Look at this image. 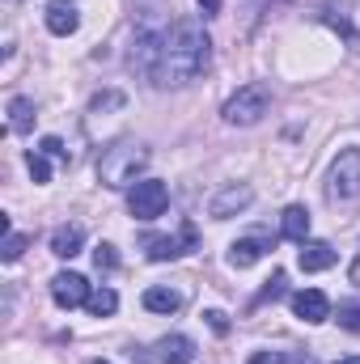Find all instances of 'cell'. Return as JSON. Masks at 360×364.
I'll use <instances>...</instances> for the list:
<instances>
[{"label": "cell", "instance_id": "obj_6", "mask_svg": "<svg viewBox=\"0 0 360 364\" xmlns=\"http://www.w3.org/2000/svg\"><path fill=\"white\" fill-rule=\"evenodd\" d=\"M195 246H199V233H195V225H191V220L179 229V237H149V242H144V250H149V259H153V263L182 259V255H191Z\"/></svg>", "mask_w": 360, "mask_h": 364}, {"label": "cell", "instance_id": "obj_19", "mask_svg": "<svg viewBox=\"0 0 360 364\" xmlns=\"http://www.w3.org/2000/svg\"><path fill=\"white\" fill-rule=\"evenodd\" d=\"M250 364H318V360L305 356V352H255Z\"/></svg>", "mask_w": 360, "mask_h": 364}, {"label": "cell", "instance_id": "obj_11", "mask_svg": "<svg viewBox=\"0 0 360 364\" xmlns=\"http://www.w3.org/2000/svg\"><path fill=\"white\" fill-rule=\"evenodd\" d=\"M77 26H81V13H77L73 0H51V4H47V30H51V34L68 38Z\"/></svg>", "mask_w": 360, "mask_h": 364}, {"label": "cell", "instance_id": "obj_9", "mask_svg": "<svg viewBox=\"0 0 360 364\" xmlns=\"http://www.w3.org/2000/svg\"><path fill=\"white\" fill-rule=\"evenodd\" d=\"M292 314H297L301 322L318 326V322L331 318V301H327V292H318V288H301V292H292Z\"/></svg>", "mask_w": 360, "mask_h": 364}, {"label": "cell", "instance_id": "obj_5", "mask_svg": "<svg viewBox=\"0 0 360 364\" xmlns=\"http://www.w3.org/2000/svg\"><path fill=\"white\" fill-rule=\"evenodd\" d=\"M127 208L136 220H157L166 208H170V186L157 178H140L132 191H127Z\"/></svg>", "mask_w": 360, "mask_h": 364}, {"label": "cell", "instance_id": "obj_27", "mask_svg": "<svg viewBox=\"0 0 360 364\" xmlns=\"http://www.w3.org/2000/svg\"><path fill=\"white\" fill-rule=\"evenodd\" d=\"M199 9H203V17H216L221 13V0H199Z\"/></svg>", "mask_w": 360, "mask_h": 364}, {"label": "cell", "instance_id": "obj_18", "mask_svg": "<svg viewBox=\"0 0 360 364\" xmlns=\"http://www.w3.org/2000/svg\"><path fill=\"white\" fill-rule=\"evenodd\" d=\"M115 309H119L115 288H93V292H90V314H93V318H110Z\"/></svg>", "mask_w": 360, "mask_h": 364}, {"label": "cell", "instance_id": "obj_28", "mask_svg": "<svg viewBox=\"0 0 360 364\" xmlns=\"http://www.w3.org/2000/svg\"><path fill=\"white\" fill-rule=\"evenodd\" d=\"M348 279H352V284H356V288H360V259H356V263H352V272H348Z\"/></svg>", "mask_w": 360, "mask_h": 364}, {"label": "cell", "instance_id": "obj_4", "mask_svg": "<svg viewBox=\"0 0 360 364\" xmlns=\"http://www.w3.org/2000/svg\"><path fill=\"white\" fill-rule=\"evenodd\" d=\"M327 199H331V203H352V199H360V149H344V153L331 161Z\"/></svg>", "mask_w": 360, "mask_h": 364}, {"label": "cell", "instance_id": "obj_3", "mask_svg": "<svg viewBox=\"0 0 360 364\" xmlns=\"http://www.w3.org/2000/svg\"><path fill=\"white\" fill-rule=\"evenodd\" d=\"M268 110H271V90L263 81H250V85H242V90L225 102L221 114H225V123H233V127H255Z\"/></svg>", "mask_w": 360, "mask_h": 364}, {"label": "cell", "instance_id": "obj_21", "mask_svg": "<svg viewBox=\"0 0 360 364\" xmlns=\"http://www.w3.org/2000/svg\"><path fill=\"white\" fill-rule=\"evenodd\" d=\"M26 170H30V178H34V182H47V178H51V166H47V153H43V149H34V153L26 157Z\"/></svg>", "mask_w": 360, "mask_h": 364}, {"label": "cell", "instance_id": "obj_16", "mask_svg": "<svg viewBox=\"0 0 360 364\" xmlns=\"http://www.w3.org/2000/svg\"><path fill=\"white\" fill-rule=\"evenodd\" d=\"M144 309H153V314H179L182 292L179 288H149L144 292Z\"/></svg>", "mask_w": 360, "mask_h": 364}, {"label": "cell", "instance_id": "obj_1", "mask_svg": "<svg viewBox=\"0 0 360 364\" xmlns=\"http://www.w3.org/2000/svg\"><path fill=\"white\" fill-rule=\"evenodd\" d=\"M208 64H212V43H208L203 26L186 17L174 30L162 34L149 81H153L157 90H182V85H191L195 77H203Z\"/></svg>", "mask_w": 360, "mask_h": 364}, {"label": "cell", "instance_id": "obj_23", "mask_svg": "<svg viewBox=\"0 0 360 364\" xmlns=\"http://www.w3.org/2000/svg\"><path fill=\"white\" fill-rule=\"evenodd\" d=\"M115 263H119L115 246H106V242H102V246L93 250V267H97V272H115Z\"/></svg>", "mask_w": 360, "mask_h": 364}, {"label": "cell", "instance_id": "obj_12", "mask_svg": "<svg viewBox=\"0 0 360 364\" xmlns=\"http://www.w3.org/2000/svg\"><path fill=\"white\" fill-rule=\"evenodd\" d=\"M81 246H85V229H81V225H60V229L51 233V255H60V259L81 255Z\"/></svg>", "mask_w": 360, "mask_h": 364}, {"label": "cell", "instance_id": "obj_8", "mask_svg": "<svg viewBox=\"0 0 360 364\" xmlns=\"http://www.w3.org/2000/svg\"><path fill=\"white\" fill-rule=\"evenodd\" d=\"M51 301L60 309H77V305H90V279L77 272H60L51 279Z\"/></svg>", "mask_w": 360, "mask_h": 364}, {"label": "cell", "instance_id": "obj_7", "mask_svg": "<svg viewBox=\"0 0 360 364\" xmlns=\"http://www.w3.org/2000/svg\"><path fill=\"white\" fill-rule=\"evenodd\" d=\"M250 199H255V191H250L246 182H229V186H221V191L212 195L208 216H212V220H229V216L246 212V208H250Z\"/></svg>", "mask_w": 360, "mask_h": 364}, {"label": "cell", "instance_id": "obj_13", "mask_svg": "<svg viewBox=\"0 0 360 364\" xmlns=\"http://www.w3.org/2000/svg\"><path fill=\"white\" fill-rule=\"evenodd\" d=\"M263 255H268V242L263 237H242V242L229 246V267H238V272L242 267H255Z\"/></svg>", "mask_w": 360, "mask_h": 364}, {"label": "cell", "instance_id": "obj_26", "mask_svg": "<svg viewBox=\"0 0 360 364\" xmlns=\"http://www.w3.org/2000/svg\"><path fill=\"white\" fill-rule=\"evenodd\" d=\"M203 318H208V326H212L216 335H225V331H229V322H225V314H221V309H208Z\"/></svg>", "mask_w": 360, "mask_h": 364}, {"label": "cell", "instance_id": "obj_17", "mask_svg": "<svg viewBox=\"0 0 360 364\" xmlns=\"http://www.w3.org/2000/svg\"><path fill=\"white\" fill-rule=\"evenodd\" d=\"M34 123V102L30 97H13L9 102V132H26Z\"/></svg>", "mask_w": 360, "mask_h": 364}, {"label": "cell", "instance_id": "obj_30", "mask_svg": "<svg viewBox=\"0 0 360 364\" xmlns=\"http://www.w3.org/2000/svg\"><path fill=\"white\" fill-rule=\"evenodd\" d=\"M85 364H110V360H85Z\"/></svg>", "mask_w": 360, "mask_h": 364}, {"label": "cell", "instance_id": "obj_25", "mask_svg": "<svg viewBox=\"0 0 360 364\" xmlns=\"http://www.w3.org/2000/svg\"><path fill=\"white\" fill-rule=\"evenodd\" d=\"M38 149H43L47 157H64V161H68V149H64V140H60V136H47Z\"/></svg>", "mask_w": 360, "mask_h": 364}, {"label": "cell", "instance_id": "obj_10", "mask_svg": "<svg viewBox=\"0 0 360 364\" xmlns=\"http://www.w3.org/2000/svg\"><path fill=\"white\" fill-rule=\"evenodd\" d=\"M149 360H157V364H191L195 360V339H186V335H166V339L153 343Z\"/></svg>", "mask_w": 360, "mask_h": 364}, {"label": "cell", "instance_id": "obj_14", "mask_svg": "<svg viewBox=\"0 0 360 364\" xmlns=\"http://www.w3.org/2000/svg\"><path fill=\"white\" fill-rule=\"evenodd\" d=\"M280 233H284L288 242H309V212H305L301 203L284 208V216H280Z\"/></svg>", "mask_w": 360, "mask_h": 364}, {"label": "cell", "instance_id": "obj_15", "mask_svg": "<svg viewBox=\"0 0 360 364\" xmlns=\"http://www.w3.org/2000/svg\"><path fill=\"white\" fill-rule=\"evenodd\" d=\"M335 267L331 242H301V272H327Z\"/></svg>", "mask_w": 360, "mask_h": 364}, {"label": "cell", "instance_id": "obj_22", "mask_svg": "<svg viewBox=\"0 0 360 364\" xmlns=\"http://www.w3.org/2000/svg\"><path fill=\"white\" fill-rule=\"evenodd\" d=\"M21 250H26V233H9L4 246H0V259H4V263H17Z\"/></svg>", "mask_w": 360, "mask_h": 364}, {"label": "cell", "instance_id": "obj_20", "mask_svg": "<svg viewBox=\"0 0 360 364\" xmlns=\"http://www.w3.org/2000/svg\"><path fill=\"white\" fill-rule=\"evenodd\" d=\"M335 322H339L344 331L360 335V301H339V314H335Z\"/></svg>", "mask_w": 360, "mask_h": 364}, {"label": "cell", "instance_id": "obj_24", "mask_svg": "<svg viewBox=\"0 0 360 364\" xmlns=\"http://www.w3.org/2000/svg\"><path fill=\"white\" fill-rule=\"evenodd\" d=\"M284 284H288V279H284V272H275L268 279V288L259 292V301H275V296H284Z\"/></svg>", "mask_w": 360, "mask_h": 364}, {"label": "cell", "instance_id": "obj_2", "mask_svg": "<svg viewBox=\"0 0 360 364\" xmlns=\"http://www.w3.org/2000/svg\"><path fill=\"white\" fill-rule=\"evenodd\" d=\"M149 166V149L144 144H115L97 157V182L110 186V191H123V186H136V174H144Z\"/></svg>", "mask_w": 360, "mask_h": 364}, {"label": "cell", "instance_id": "obj_29", "mask_svg": "<svg viewBox=\"0 0 360 364\" xmlns=\"http://www.w3.org/2000/svg\"><path fill=\"white\" fill-rule=\"evenodd\" d=\"M335 364H360V356H344V360H335Z\"/></svg>", "mask_w": 360, "mask_h": 364}]
</instances>
